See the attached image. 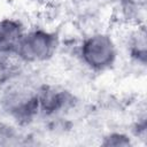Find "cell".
Segmentation results:
<instances>
[{"instance_id":"1","label":"cell","mask_w":147,"mask_h":147,"mask_svg":"<svg viewBox=\"0 0 147 147\" xmlns=\"http://www.w3.org/2000/svg\"><path fill=\"white\" fill-rule=\"evenodd\" d=\"M119 49L115 38L106 31H95L84 37L77 46V57L88 71L102 74L113 69Z\"/></svg>"},{"instance_id":"2","label":"cell","mask_w":147,"mask_h":147,"mask_svg":"<svg viewBox=\"0 0 147 147\" xmlns=\"http://www.w3.org/2000/svg\"><path fill=\"white\" fill-rule=\"evenodd\" d=\"M60 47L59 34L46 28H28L14 53L20 64L37 65L49 62Z\"/></svg>"},{"instance_id":"3","label":"cell","mask_w":147,"mask_h":147,"mask_svg":"<svg viewBox=\"0 0 147 147\" xmlns=\"http://www.w3.org/2000/svg\"><path fill=\"white\" fill-rule=\"evenodd\" d=\"M16 79V78H15ZM13 79L0 90V109L18 124H29L39 114L38 88Z\"/></svg>"},{"instance_id":"4","label":"cell","mask_w":147,"mask_h":147,"mask_svg":"<svg viewBox=\"0 0 147 147\" xmlns=\"http://www.w3.org/2000/svg\"><path fill=\"white\" fill-rule=\"evenodd\" d=\"M39 114L42 116H56L74 106V94L61 86L41 85L38 88Z\"/></svg>"},{"instance_id":"5","label":"cell","mask_w":147,"mask_h":147,"mask_svg":"<svg viewBox=\"0 0 147 147\" xmlns=\"http://www.w3.org/2000/svg\"><path fill=\"white\" fill-rule=\"evenodd\" d=\"M26 29L20 18L9 16L0 18V56H14Z\"/></svg>"},{"instance_id":"6","label":"cell","mask_w":147,"mask_h":147,"mask_svg":"<svg viewBox=\"0 0 147 147\" xmlns=\"http://www.w3.org/2000/svg\"><path fill=\"white\" fill-rule=\"evenodd\" d=\"M126 52L132 63L145 67L147 62V41L145 25H133L127 33Z\"/></svg>"},{"instance_id":"7","label":"cell","mask_w":147,"mask_h":147,"mask_svg":"<svg viewBox=\"0 0 147 147\" xmlns=\"http://www.w3.org/2000/svg\"><path fill=\"white\" fill-rule=\"evenodd\" d=\"M16 64H20L13 56H0V90L17 77Z\"/></svg>"},{"instance_id":"8","label":"cell","mask_w":147,"mask_h":147,"mask_svg":"<svg viewBox=\"0 0 147 147\" xmlns=\"http://www.w3.org/2000/svg\"><path fill=\"white\" fill-rule=\"evenodd\" d=\"M100 144L106 147H127L133 145V138L125 132L111 131L102 137Z\"/></svg>"},{"instance_id":"9","label":"cell","mask_w":147,"mask_h":147,"mask_svg":"<svg viewBox=\"0 0 147 147\" xmlns=\"http://www.w3.org/2000/svg\"><path fill=\"white\" fill-rule=\"evenodd\" d=\"M30 1H33V2H39V3H42V2H46L48 0H30Z\"/></svg>"},{"instance_id":"10","label":"cell","mask_w":147,"mask_h":147,"mask_svg":"<svg viewBox=\"0 0 147 147\" xmlns=\"http://www.w3.org/2000/svg\"><path fill=\"white\" fill-rule=\"evenodd\" d=\"M138 1H145V0H138Z\"/></svg>"}]
</instances>
